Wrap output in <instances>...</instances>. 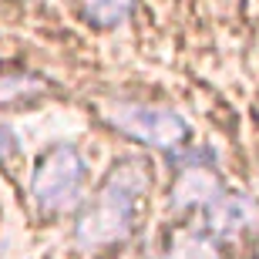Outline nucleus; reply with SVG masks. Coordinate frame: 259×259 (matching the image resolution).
I'll list each match as a JSON object with an SVG mask.
<instances>
[{
  "instance_id": "1",
  "label": "nucleus",
  "mask_w": 259,
  "mask_h": 259,
  "mask_svg": "<svg viewBox=\"0 0 259 259\" xmlns=\"http://www.w3.org/2000/svg\"><path fill=\"white\" fill-rule=\"evenodd\" d=\"M145 195H148V168L135 158L118 162L98 185V192L84 202L74 222V242L88 252L125 242L138 226Z\"/></svg>"
},
{
  "instance_id": "2",
  "label": "nucleus",
  "mask_w": 259,
  "mask_h": 259,
  "mask_svg": "<svg viewBox=\"0 0 259 259\" xmlns=\"http://www.w3.org/2000/svg\"><path fill=\"white\" fill-rule=\"evenodd\" d=\"M84 182H88V165L74 145H54L51 152L34 168L30 179V195L44 215L77 209L84 202Z\"/></svg>"
},
{
  "instance_id": "3",
  "label": "nucleus",
  "mask_w": 259,
  "mask_h": 259,
  "mask_svg": "<svg viewBox=\"0 0 259 259\" xmlns=\"http://www.w3.org/2000/svg\"><path fill=\"white\" fill-rule=\"evenodd\" d=\"M108 125L121 132L125 138L158 148V152H179L189 142V125L185 118L172 108L162 105H145V101H115L101 115Z\"/></svg>"
},
{
  "instance_id": "4",
  "label": "nucleus",
  "mask_w": 259,
  "mask_h": 259,
  "mask_svg": "<svg viewBox=\"0 0 259 259\" xmlns=\"http://www.w3.org/2000/svg\"><path fill=\"white\" fill-rule=\"evenodd\" d=\"M226 192V182L222 175L212 168V165H202V162H185L179 168L172 182V192H168V205L175 212H189V209H205L212 202Z\"/></svg>"
},
{
  "instance_id": "5",
  "label": "nucleus",
  "mask_w": 259,
  "mask_h": 259,
  "mask_svg": "<svg viewBox=\"0 0 259 259\" xmlns=\"http://www.w3.org/2000/svg\"><path fill=\"white\" fill-rule=\"evenodd\" d=\"M256 205L239 192H222L219 199L205 205V229L215 239H236L246 229L256 226Z\"/></svg>"
},
{
  "instance_id": "6",
  "label": "nucleus",
  "mask_w": 259,
  "mask_h": 259,
  "mask_svg": "<svg viewBox=\"0 0 259 259\" xmlns=\"http://www.w3.org/2000/svg\"><path fill=\"white\" fill-rule=\"evenodd\" d=\"M165 259H222V252L209 229H179L168 242Z\"/></svg>"
},
{
  "instance_id": "7",
  "label": "nucleus",
  "mask_w": 259,
  "mask_h": 259,
  "mask_svg": "<svg viewBox=\"0 0 259 259\" xmlns=\"http://www.w3.org/2000/svg\"><path fill=\"white\" fill-rule=\"evenodd\" d=\"M135 0H84V17L95 24V27H118L125 24L128 14H132Z\"/></svg>"
},
{
  "instance_id": "8",
  "label": "nucleus",
  "mask_w": 259,
  "mask_h": 259,
  "mask_svg": "<svg viewBox=\"0 0 259 259\" xmlns=\"http://www.w3.org/2000/svg\"><path fill=\"white\" fill-rule=\"evenodd\" d=\"M44 91L34 74H0V105H17L24 98H37Z\"/></svg>"
},
{
  "instance_id": "9",
  "label": "nucleus",
  "mask_w": 259,
  "mask_h": 259,
  "mask_svg": "<svg viewBox=\"0 0 259 259\" xmlns=\"http://www.w3.org/2000/svg\"><path fill=\"white\" fill-rule=\"evenodd\" d=\"M14 152H17V138H14V132L7 125H0V162L10 158Z\"/></svg>"
}]
</instances>
